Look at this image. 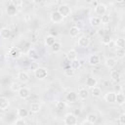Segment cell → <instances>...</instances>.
Wrapping results in <instances>:
<instances>
[{
    "mask_svg": "<svg viewBox=\"0 0 125 125\" xmlns=\"http://www.w3.org/2000/svg\"><path fill=\"white\" fill-rule=\"evenodd\" d=\"M33 74L35 76V78L39 79V80H42V79H45L48 75V70L46 67H43V66H38L35 70H33Z\"/></svg>",
    "mask_w": 125,
    "mask_h": 125,
    "instance_id": "obj_1",
    "label": "cell"
},
{
    "mask_svg": "<svg viewBox=\"0 0 125 125\" xmlns=\"http://www.w3.org/2000/svg\"><path fill=\"white\" fill-rule=\"evenodd\" d=\"M63 123L65 125H75L77 124V117L74 113L72 112H68L64 115L63 118Z\"/></svg>",
    "mask_w": 125,
    "mask_h": 125,
    "instance_id": "obj_2",
    "label": "cell"
},
{
    "mask_svg": "<svg viewBox=\"0 0 125 125\" xmlns=\"http://www.w3.org/2000/svg\"><path fill=\"white\" fill-rule=\"evenodd\" d=\"M63 18H66L68 16H70L71 14V8L67 5V4H62V5H60L58 10H57Z\"/></svg>",
    "mask_w": 125,
    "mask_h": 125,
    "instance_id": "obj_3",
    "label": "cell"
},
{
    "mask_svg": "<svg viewBox=\"0 0 125 125\" xmlns=\"http://www.w3.org/2000/svg\"><path fill=\"white\" fill-rule=\"evenodd\" d=\"M106 11H107V7L104 3H99L95 7V13H96V15L98 17H102V16L105 15Z\"/></svg>",
    "mask_w": 125,
    "mask_h": 125,
    "instance_id": "obj_4",
    "label": "cell"
},
{
    "mask_svg": "<svg viewBox=\"0 0 125 125\" xmlns=\"http://www.w3.org/2000/svg\"><path fill=\"white\" fill-rule=\"evenodd\" d=\"M9 56L13 60H18V59H20L22 56V52H21V48H19V47H13L9 51Z\"/></svg>",
    "mask_w": 125,
    "mask_h": 125,
    "instance_id": "obj_5",
    "label": "cell"
},
{
    "mask_svg": "<svg viewBox=\"0 0 125 125\" xmlns=\"http://www.w3.org/2000/svg\"><path fill=\"white\" fill-rule=\"evenodd\" d=\"M17 93H18L19 98L21 100H26L30 97V90L27 87H21Z\"/></svg>",
    "mask_w": 125,
    "mask_h": 125,
    "instance_id": "obj_6",
    "label": "cell"
},
{
    "mask_svg": "<svg viewBox=\"0 0 125 125\" xmlns=\"http://www.w3.org/2000/svg\"><path fill=\"white\" fill-rule=\"evenodd\" d=\"M63 17L58 12V11H53L51 14H50V20L55 22V23H59V22H62L63 21Z\"/></svg>",
    "mask_w": 125,
    "mask_h": 125,
    "instance_id": "obj_7",
    "label": "cell"
},
{
    "mask_svg": "<svg viewBox=\"0 0 125 125\" xmlns=\"http://www.w3.org/2000/svg\"><path fill=\"white\" fill-rule=\"evenodd\" d=\"M90 44H91L90 38H89L88 36H85V35L81 36V37L78 39V42H77V45H78L80 48H87V47L90 46Z\"/></svg>",
    "mask_w": 125,
    "mask_h": 125,
    "instance_id": "obj_8",
    "label": "cell"
},
{
    "mask_svg": "<svg viewBox=\"0 0 125 125\" xmlns=\"http://www.w3.org/2000/svg\"><path fill=\"white\" fill-rule=\"evenodd\" d=\"M17 78H18V80L21 82V83H22V84H25V83H27L28 81H29V79H30V77H29V74L26 72V71H19V73H18V75H17Z\"/></svg>",
    "mask_w": 125,
    "mask_h": 125,
    "instance_id": "obj_9",
    "label": "cell"
},
{
    "mask_svg": "<svg viewBox=\"0 0 125 125\" xmlns=\"http://www.w3.org/2000/svg\"><path fill=\"white\" fill-rule=\"evenodd\" d=\"M77 100H78V96L75 91H69L65 95V101L69 104H74L77 102Z\"/></svg>",
    "mask_w": 125,
    "mask_h": 125,
    "instance_id": "obj_10",
    "label": "cell"
},
{
    "mask_svg": "<svg viewBox=\"0 0 125 125\" xmlns=\"http://www.w3.org/2000/svg\"><path fill=\"white\" fill-rule=\"evenodd\" d=\"M101 62V59L99 57V55L97 54H92L88 57V63L90 65H93V66H96L98 65L99 63Z\"/></svg>",
    "mask_w": 125,
    "mask_h": 125,
    "instance_id": "obj_11",
    "label": "cell"
},
{
    "mask_svg": "<svg viewBox=\"0 0 125 125\" xmlns=\"http://www.w3.org/2000/svg\"><path fill=\"white\" fill-rule=\"evenodd\" d=\"M104 65L108 69H113L117 65V60L115 58H106L104 60Z\"/></svg>",
    "mask_w": 125,
    "mask_h": 125,
    "instance_id": "obj_12",
    "label": "cell"
},
{
    "mask_svg": "<svg viewBox=\"0 0 125 125\" xmlns=\"http://www.w3.org/2000/svg\"><path fill=\"white\" fill-rule=\"evenodd\" d=\"M77 96H78V99L81 100V101H85L88 99L89 97V91L84 88V87H80L79 90H78V93H77Z\"/></svg>",
    "mask_w": 125,
    "mask_h": 125,
    "instance_id": "obj_13",
    "label": "cell"
},
{
    "mask_svg": "<svg viewBox=\"0 0 125 125\" xmlns=\"http://www.w3.org/2000/svg\"><path fill=\"white\" fill-rule=\"evenodd\" d=\"M115 96H116V93H115V92L109 91V92H107V93L104 95V101H105L106 103H108V104H114V103H115Z\"/></svg>",
    "mask_w": 125,
    "mask_h": 125,
    "instance_id": "obj_14",
    "label": "cell"
},
{
    "mask_svg": "<svg viewBox=\"0 0 125 125\" xmlns=\"http://www.w3.org/2000/svg\"><path fill=\"white\" fill-rule=\"evenodd\" d=\"M89 23L92 27H100L102 25V21H101V18L96 16V17H92L90 18L89 20Z\"/></svg>",
    "mask_w": 125,
    "mask_h": 125,
    "instance_id": "obj_15",
    "label": "cell"
},
{
    "mask_svg": "<svg viewBox=\"0 0 125 125\" xmlns=\"http://www.w3.org/2000/svg\"><path fill=\"white\" fill-rule=\"evenodd\" d=\"M12 35V31L8 27H2L0 29V37L2 39H9Z\"/></svg>",
    "mask_w": 125,
    "mask_h": 125,
    "instance_id": "obj_16",
    "label": "cell"
},
{
    "mask_svg": "<svg viewBox=\"0 0 125 125\" xmlns=\"http://www.w3.org/2000/svg\"><path fill=\"white\" fill-rule=\"evenodd\" d=\"M10 106V101L5 97H0V109L7 110Z\"/></svg>",
    "mask_w": 125,
    "mask_h": 125,
    "instance_id": "obj_17",
    "label": "cell"
},
{
    "mask_svg": "<svg viewBox=\"0 0 125 125\" xmlns=\"http://www.w3.org/2000/svg\"><path fill=\"white\" fill-rule=\"evenodd\" d=\"M40 110H41V105H40V104L37 103V102L32 103V104H30V106H29V111H30L31 113L36 114V113H38Z\"/></svg>",
    "mask_w": 125,
    "mask_h": 125,
    "instance_id": "obj_18",
    "label": "cell"
},
{
    "mask_svg": "<svg viewBox=\"0 0 125 125\" xmlns=\"http://www.w3.org/2000/svg\"><path fill=\"white\" fill-rule=\"evenodd\" d=\"M26 55H27V57H28L29 59H31V60H38V58H39L38 52H37V50L34 49V48H30V49H28Z\"/></svg>",
    "mask_w": 125,
    "mask_h": 125,
    "instance_id": "obj_19",
    "label": "cell"
},
{
    "mask_svg": "<svg viewBox=\"0 0 125 125\" xmlns=\"http://www.w3.org/2000/svg\"><path fill=\"white\" fill-rule=\"evenodd\" d=\"M65 56H66V59H67L69 62H71V61L77 59V52H76L74 49H70V50L67 51V53L65 54Z\"/></svg>",
    "mask_w": 125,
    "mask_h": 125,
    "instance_id": "obj_20",
    "label": "cell"
},
{
    "mask_svg": "<svg viewBox=\"0 0 125 125\" xmlns=\"http://www.w3.org/2000/svg\"><path fill=\"white\" fill-rule=\"evenodd\" d=\"M85 84H86V86L88 87V88H93V87H95V86H97V84H98V81H97V79L95 78V77H92V76H90V77H88L87 79H86V82H85Z\"/></svg>",
    "mask_w": 125,
    "mask_h": 125,
    "instance_id": "obj_21",
    "label": "cell"
},
{
    "mask_svg": "<svg viewBox=\"0 0 125 125\" xmlns=\"http://www.w3.org/2000/svg\"><path fill=\"white\" fill-rule=\"evenodd\" d=\"M97 120H98V115H97L96 113L91 112V113L87 114V116H86V122H87V123L95 124V123L97 122Z\"/></svg>",
    "mask_w": 125,
    "mask_h": 125,
    "instance_id": "obj_22",
    "label": "cell"
},
{
    "mask_svg": "<svg viewBox=\"0 0 125 125\" xmlns=\"http://www.w3.org/2000/svg\"><path fill=\"white\" fill-rule=\"evenodd\" d=\"M115 103L118 105H123L125 104V96L123 93H117L115 96Z\"/></svg>",
    "mask_w": 125,
    "mask_h": 125,
    "instance_id": "obj_23",
    "label": "cell"
},
{
    "mask_svg": "<svg viewBox=\"0 0 125 125\" xmlns=\"http://www.w3.org/2000/svg\"><path fill=\"white\" fill-rule=\"evenodd\" d=\"M91 94L94 98H100L102 96V89L98 86H95V87L91 88Z\"/></svg>",
    "mask_w": 125,
    "mask_h": 125,
    "instance_id": "obj_24",
    "label": "cell"
},
{
    "mask_svg": "<svg viewBox=\"0 0 125 125\" xmlns=\"http://www.w3.org/2000/svg\"><path fill=\"white\" fill-rule=\"evenodd\" d=\"M44 42H45V45L48 46V47H51L55 42H56V38L53 36V35H47L44 39Z\"/></svg>",
    "mask_w": 125,
    "mask_h": 125,
    "instance_id": "obj_25",
    "label": "cell"
},
{
    "mask_svg": "<svg viewBox=\"0 0 125 125\" xmlns=\"http://www.w3.org/2000/svg\"><path fill=\"white\" fill-rule=\"evenodd\" d=\"M79 33H80V28H78L77 26L73 25V26H71V27L69 28V35H70V37L74 38V37L78 36Z\"/></svg>",
    "mask_w": 125,
    "mask_h": 125,
    "instance_id": "obj_26",
    "label": "cell"
},
{
    "mask_svg": "<svg viewBox=\"0 0 125 125\" xmlns=\"http://www.w3.org/2000/svg\"><path fill=\"white\" fill-rule=\"evenodd\" d=\"M51 50H52L53 53H59V52H61V50H62V43L56 41V42L51 46Z\"/></svg>",
    "mask_w": 125,
    "mask_h": 125,
    "instance_id": "obj_27",
    "label": "cell"
},
{
    "mask_svg": "<svg viewBox=\"0 0 125 125\" xmlns=\"http://www.w3.org/2000/svg\"><path fill=\"white\" fill-rule=\"evenodd\" d=\"M17 114L19 117H21V118H26L29 114V111L25 108H19L18 111H17Z\"/></svg>",
    "mask_w": 125,
    "mask_h": 125,
    "instance_id": "obj_28",
    "label": "cell"
},
{
    "mask_svg": "<svg viewBox=\"0 0 125 125\" xmlns=\"http://www.w3.org/2000/svg\"><path fill=\"white\" fill-rule=\"evenodd\" d=\"M70 66H71V68L72 69H74V70H78L80 67H81V62H80V61L79 60H73V61H71L70 62Z\"/></svg>",
    "mask_w": 125,
    "mask_h": 125,
    "instance_id": "obj_29",
    "label": "cell"
},
{
    "mask_svg": "<svg viewBox=\"0 0 125 125\" xmlns=\"http://www.w3.org/2000/svg\"><path fill=\"white\" fill-rule=\"evenodd\" d=\"M109 76H110V78H111L113 81H118V80H120V78H121V75H120L119 71H117V70H111Z\"/></svg>",
    "mask_w": 125,
    "mask_h": 125,
    "instance_id": "obj_30",
    "label": "cell"
},
{
    "mask_svg": "<svg viewBox=\"0 0 125 125\" xmlns=\"http://www.w3.org/2000/svg\"><path fill=\"white\" fill-rule=\"evenodd\" d=\"M114 44L117 48H124L125 47V40H124V38L119 37L114 41Z\"/></svg>",
    "mask_w": 125,
    "mask_h": 125,
    "instance_id": "obj_31",
    "label": "cell"
},
{
    "mask_svg": "<svg viewBox=\"0 0 125 125\" xmlns=\"http://www.w3.org/2000/svg\"><path fill=\"white\" fill-rule=\"evenodd\" d=\"M65 107H66V104H65L64 102L58 101V102L56 103V108H57V110H59V111H62V110L65 109Z\"/></svg>",
    "mask_w": 125,
    "mask_h": 125,
    "instance_id": "obj_32",
    "label": "cell"
},
{
    "mask_svg": "<svg viewBox=\"0 0 125 125\" xmlns=\"http://www.w3.org/2000/svg\"><path fill=\"white\" fill-rule=\"evenodd\" d=\"M20 88H21V85H20V83H18V82H13V83H11V85H10V90L12 91V92H14V93H17L19 90H20Z\"/></svg>",
    "mask_w": 125,
    "mask_h": 125,
    "instance_id": "obj_33",
    "label": "cell"
},
{
    "mask_svg": "<svg viewBox=\"0 0 125 125\" xmlns=\"http://www.w3.org/2000/svg\"><path fill=\"white\" fill-rule=\"evenodd\" d=\"M111 42H112V39H111V37H110L108 34H105V35L103 36V38H102V43H103L104 45H109Z\"/></svg>",
    "mask_w": 125,
    "mask_h": 125,
    "instance_id": "obj_34",
    "label": "cell"
},
{
    "mask_svg": "<svg viewBox=\"0 0 125 125\" xmlns=\"http://www.w3.org/2000/svg\"><path fill=\"white\" fill-rule=\"evenodd\" d=\"M7 13H8L9 16H14L17 13V8L15 6H13L12 4H10L8 6V8H7Z\"/></svg>",
    "mask_w": 125,
    "mask_h": 125,
    "instance_id": "obj_35",
    "label": "cell"
},
{
    "mask_svg": "<svg viewBox=\"0 0 125 125\" xmlns=\"http://www.w3.org/2000/svg\"><path fill=\"white\" fill-rule=\"evenodd\" d=\"M115 54H116L117 59H123V58H124V56H125L124 48H117V50H116Z\"/></svg>",
    "mask_w": 125,
    "mask_h": 125,
    "instance_id": "obj_36",
    "label": "cell"
},
{
    "mask_svg": "<svg viewBox=\"0 0 125 125\" xmlns=\"http://www.w3.org/2000/svg\"><path fill=\"white\" fill-rule=\"evenodd\" d=\"M74 71H75V70L71 68L70 64H69L67 67H64V75H66V76H68V77L72 76V75L74 74Z\"/></svg>",
    "mask_w": 125,
    "mask_h": 125,
    "instance_id": "obj_37",
    "label": "cell"
},
{
    "mask_svg": "<svg viewBox=\"0 0 125 125\" xmlns=\"http://www.w3.org/2000/svg\"><path fill=\"white\" fill-rule=\"evenodd\" d=\"M10 4L15 6L16 8H21L23 5V0H10Z\"/></svg>",
    "mask_w": 125,
    "mask_h": 125,
    "instance_id": "obj_38",
    "label": "cell"
},
{
    "mask_svg": "<svg viewBox=\"0 0 125 125\" xmlns=\"http://www.w3.org/2000/svg\"><path fill=\"white\" fill-rule=\"evenodd\" d=\"M100 18H101V21H102V24H107V23H109V21H110L109 17L106 16V15H104V16H102V17H100Z\"/></svg>",
    "mask_w": 125,
    "mask_h": 125,
    "instance_id": "obj_39",
    "label": "cell"
},
{
    "mask_svg": "<svg viewBox=\"0 0 125 125\" xmlns=\"http://www.w3.org/2000/svg\"><path fill=\"white\" fill-rule=\"evenodd\" d=\"M15 124H16V125H26V121L24 120V118L19 117L18 119H16Z\"/></svg>",
    "mask_w": 125,
    "mask_h": 125,
    "instance_id": "obj_40",
    "label": "cell"
},
{
    "mask_svg": "<svg viewBox=\"0 0 125 125\" xmlns=\"http://www.w3.org/2000/svg\"><path fill=\"white\" fill-rule=\"evenodd\" d=\"M118 121H119V124H120V125H124V124H125V113H122V114L119 116Z\"/></svg>",
    "mask_w": 125,
    "mask_h": 125,
    "instance_id": "obj_41",
    "label": "cell"
},
{
    "mask_svg": "<svg viewBox=\"0 0 125 125\" xmlns=\"http://www.w3.org/2000/svg\"><path fill=\"white\" fill-rule=\"evenodd\" d=\"M38 66H39V65H38V63H37L36 62H32L30 63V65H29V68H30L31 70H35Z\"/></svg>",
    "mask_w": 125,
    "mask_h": 125,
    "instance_id": "obj_42",
    "label": "cell"
},
{
    "mask_svg": "<svg viewBox=\"0 0 125 125\" xmlns=\"http://www.w3.org/2000/svg\"><path fill=\"white\" fill-rule=\"evenodd\" d=\"M42 1H43V0H32L33 4H35V5H39V4H41Z\"/></svg>",
    "mask_w": 125,
    "mask_h": 125,
    "instance_id": "obj_43",
    "label": "cell"
},
{
    "mask_svg": "<svg viewBox=\"0 0 125 125\" xmlns=\"http://www.w3.org/2000/svg\"><path fill=\"white\" fill-rule=\"evenodd\" d=\"M99 34H100V35H103V36L105 35V34H104V29H100V30H99Z\"/></svg>",
    "mask_w": 125,
    "mask_h": 125,
    "instance_id": "obj_44",
    "label": "cell"
},
{
    "mask_svg": "<svg viewBox=\"0 0 125 125\" xmlns=\"http://www.w3.org/2000/svg\"><path fill=\"white\" fill-rule=\"evenodd\" d=\"M84 2L87 3V4H92L94 2V0H84Z\"/></svg>",
    "mask_w": 125,
    "mask_h": 125,
    "instance_id": "obj_45",
    "label": "cell"
},
{
    "mask_svg": "<svg viewBox=\"0 0 125 125\" xmlns=\"http://www.w3.org/2000/svg\"><path fill=\"white\" fill-rule=\"evenodd\" d=\"M116 3H123L124 2V0H114Z\"/></svg>",
    "mask_w": 125,
    "mask_h": 125,
    "instance_id": "obj_46",
    "label": "cell"
}]
</instances>
